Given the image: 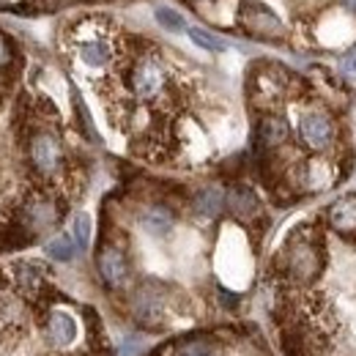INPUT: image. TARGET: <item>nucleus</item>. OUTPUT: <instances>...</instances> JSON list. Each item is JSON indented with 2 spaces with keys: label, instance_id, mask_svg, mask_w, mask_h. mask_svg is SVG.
Returning <instances> with one entry per match:
<instances>
[{
  "label": "nucleus",
  "instance_id": "obj_9",
  "mask_svg": "<svg viewBox=\"0 0 356 356\" xmlns=\"http://www.w3.org/2000/svg\"><path fill=\"white\" fill-rule=\"evenodd\" d=\"M96 271H99L102 282H104L110 291L127 288V282H129V277H132L129 258H127V252H124L118 244H102V247H99V252H96Z\"/></svg>",
  "mask_w": 356,
  "mask_h": 356
},
{
  "label": "nucleus",
  "instance_id": "obj_16",
  "mask_svg": "<svg viewBox=\"0 0 356 356\" xmlns=\"http://www.w3.org/2000/svg\"><path fill=\"white\" fill-rule=\"evenodd\" d=\"M356 33V25H354V17L351 14H346L343 8H337V11H332L326 19H323V25H321V42H326V44H348L351 39H354Z\"/></svg>",
  "mask_w": 356,
  "mask_h": 356
},
{
  "label": "nucleus",
  "instance_id": "obj_4",
  "mask_svg": "<svg viewBox=\"0 0 356 356\" xmlns=\"http://www.w3.org/2000/svg\"><path fill=\"white\" fill-rule=\"evenodd\" d=\"M28 162L39 178H55L66 168V154L60 137L49 129H36L28 134Z\"/></svg>",
  "mask_w": 356,
  "mask_h": 356
},
{
  "label": "nucleus",
  "instance_id": "obj_26",
  "mask_svg": "<svg viewBox=\"0 0 356 356\" xmlns=\"http://www.w3.org/2000/svg\"><path fill=\"white\" fill-rule=\"evenodd\" d=\"M77 0H33L36 8L42 11H58V8H66V6H74Z\"/></svg>",
  "mask_w": 356,
  "mask_h": 356
},
{
  "label": "nucleus",
  "instance_id": "obj_18",
  "mask_svg": "<svg viewBox=\"0 0 356 356\" xmlns=\"http://www.w3.org/2000/svg\"><path fill=\"white\" fill-rule=\"evenodd\" d=\"M173 225H176V214L168 206H162V203H154V206H148V209L140 211V227L148 236L162 238V236H168L173 230Z\"/></svg>",
  "mask_w": 356,
  "mask_h": 356
},
{
  "label": "nucleus",
  "instance_id": "obj_1",
  "mask_svg": "<svg viewBox=\"0 0 356 356\" xmlns=\"http://www.w3.org/2000/svg\"><path fill=\"white\" fill-rule=\"evenodd\" d=\"M326 241L318 225H299L277 255V274L285 285L305 288L323 274Z\"/></svg>",
  "mask_w": 356,
  "mask_h": 356
},
{
  "label": "nucleus",
  "instance_id": "obj_13",
  "mask_svg": "<svg viewBox=\"0 0 356 356\" xmlns=\"http://www.w3.org/2000/svg\"><path fill=\"white\" fill-rule=\"evenodd\" d=\"M291 137V127L282 115L277 113H266L261 121H258V129H255V143H258V151H274L280 145H285Z\"/></svg>",
  "mask_w": 356,
  "mask_h": 356
},
{
  "label": "nucleus",
  "instance_id": "obj_15",
  "mask_svg": "<svg viewBox=\"0 0 356 356\" xmlns=\"http://www.w3.org/2000/svg\"><path fill=\"white\" fill-rule=\"evenodd\" d=\"M44 274L47 268L36 261H17L8 268V277H11L14 288L22 291L25 296H36L44 288Z\"/></svg>",
  "mask_w": 356,
  "mask_h": 356
},
{
  "label": "nucleus",
  "instance_id": "obj_23",
  "mask_svg": "<svg viewBox=\"0 0 356 356\" xmlns=\"http://www.w3.org/2000/svg\"><path fill=\"white\" fill-rule=\"evenodd\" d=\"M154 17H156V22L168 31V33H181V31H186V22H184V17L173 11V8H168V6H159L156 11H154Z\"/></svg>",
  "mask_w": 356,
  "mask_h": 356
},
{
  "label": "nucleus",
  "instance_id": "obj_6",
  "mask_svg": "<svg viewBox=\"0 0 356 356\" xmlns=\"http://www.w3.org/2000/svg\"><path fill=\"white\" fill-rule=\"evenodd\" d=\"M291 88V74L282 69V66H271L264 63L261 69L252 72L250 77V96L264 107L271 110L277 102H282V96Z\"/></svg>",
  "mask_w": 356,
  "mask_h": 356
},
{
  "label": "nucleus",
  "instance_id": "obj_17",
  "mask_svg": "<svg viewBox=\"0 0 356 356\" xmlns=\"http://www.w3.org/2000/svg\"><path fill=\"white\" fill-rule=\"evenodd\" d=\"M189 209H192V214L195 217H200V220H214V217H220L225 209V192L220 186H200L195 195H192V200H189Z\"/></svg>",
  "mask_w": 356,
  "mask_h": 356
},
{
  "label": "nucleus",
  "instance_id": "obj_3",
  "mask_svg": "<svg viewBox=\"0 0 356 356\" xmlns=\"http://www.w3.org/2000/svg\"><path fill=\"white\" fill-rule=\"evenodd\" d=\"M63 211H66V203H63L58 195H52V192H47V189H36V192H31V195L19 203V209H17V214H14L11 220L22 225V227L31 233V238H36V236L52 230L55 225L60 222Z\"/></svg>",
  "mask_w": 356,
  "mask_h": 356
},
{
  "label": "nucleus",
  "instance_id": "obj_14",
  "mask_svg": "<svg viewBox=\"0 0 356 356\" xmlns=\"http://www.w3.org/2000/svg\"><path fill=\"white\" fill-rule=\"evenodd\" d=\"M44 332L49 346L55 348H66L77 340V321L63 310H49L44 318Z\"/></svg>",
  "mask_w": 356,
  "mask_h": 356
},
{
  "label": "nucleus",
  "instance_id": "obj_24",
  "mask_svg": "<svg viewBox=\"0 0 356 356\" xmlns=\"http://www.w3.org/2000/svg\"><path fill=\"white\" fill-rule=\"evenodd\" d=\"M14 60H17V49H14V44H11V39L0 31V72L8 69Z\"/></svg>",
  "mask_w": 356,
  "mask_h": 356
},
{
  "label": "nucleus",
  "instance_id": "obj_19",
  "mask_svg": "<svg viewBox=\"0 0 356 356\" xmlns=\"http://www.w3.org/2000/svg\"><path fill=\"white\" fill-rule=\"evenodd\" d=\"M186 36L200 47V49H206V52H225L227 49V42L220 39L217 33L206 31V28H186Z\"/></svg>",
  "mask_w": 356,
  "mask_h": 356
},
{
  "label": "nucleus",
  "instance_id": "obj_27",
  "mask_svg": "<svg viewBox=\"0 0 356 356\" xmlns=\"http://www.w3.org/2000/svg\"><path fill=\"white\" fill-rule=\"evenodd\" d=\"M340 8H343L346 14L356 17V0H340Z\"/></svg>",
  "mask_w": 356,
  "mask_h": 356
},
{
  "label": "nucleus",
  "instance_id": "obj_22",
  "mask_svg": "<svg viewBox=\"0 0 356 356\" xmlns=\"http://www.w3.org/2000/svg\"><path fill=\"white\" fill-rule=\"evenodd\" d=\"M214 354H217V343L211 337H189L178 348V356H214Z\"/></svg>",
  "mask_w": 356,
  "mask_h": 356
},
{
  "label": "nucleus",
  "instance_id": "obj_25",
  "mask_svg": "<svg viewBox=\"0 0 356 356\" xmlns=\"http://www.w3.org/2000/svg\"><path fill=\"white\" fill-rule=\"evenodd\" d=\"M340 69H343V77H348V80H356V47L351 49V52H346V58H343Z\"/></svg>",
  "mask_w": 356,
  "mask_h": 356
},
{
  "label": "nucleus",
  "instance_id": "obj_2",
  "mask_svg": "<svg viewBox=\"0 0 356 356\" xmlns=\"http://www.w3.org/2000/svg\"><path fill=\"white\" fill-rule=\"evenodd\" d=\"M127 86L137 102L154 104L162 102L170 93V72L165 60L154 52H140L132 55L129 69H127Z\"/></svg>",
  "mask_w": 356,
  "mask_h": 356
},
{
  "label": "nucleus",
  "instance_id": "obj_20",
  "mask_svg": "<svg viewBox=\"0 0 356 356\" xmlns=\"http://www.w3.org/2000/svg\"><path fill=\"white\" fill-rule=\"evenodd\" d=\"M74 252H77V244H74L72 236H55V238L47 244V255H49L52 261H60V264L72 261Z\"/></svg>",
  "mask_w": 356,
  "mask_h": 356
},
{
  "label": "nucleus",
  "instance_id": "obj_10",
  "mask_svg": "<svg viewBox=\"0 0 356 356\" xmlns=\"http://www.w3.org/2000/svg\"><path fill=\"white\" fill-rule=\"evenodd\" d=\"M225 209L241 220V222H252L261 217V197L252 186L247 184H233L227 192H225Z\"/></svg>",
  "mask_w": 356,
  "mask_h": 356
},
{
  "label": "nucleus",
  "instance_id": "obj_5",
  "mask_svg": "<svg viewBox=\"0 0 356 356\" xmlns=\"http://www.w3.org/2000/svg\"><path fill=\"white\" fill-rule=\"evenodd\" d=\"M296 134H299V145L305 151H310V154H326L340 140L337 121L326 110H307V113H302Z\"/></svg>",
  "mask_w": 356,
  "mask_h": 356
},
{
  "label": "nucleus",
  "instance_id": "obj_21",
  "mask_svg": "<svg viewBox=\"0 0 356 356\" xmlns=\"http://www.w3.org/2000/svg\"><path fill=\"white\" fill-rule=\"evenodd\" d=\"M90 230H93V225H90V217L86 211H77L74 217H72V238H74V244H77V250H86L90 244Z\"/></svg>",
  "mask_w": 356,
  "mask_h": 356
},
{
  "label": "nucleus",
  "instance_id": "obj_7",
  "mask_svg": "<svg viewBox=\"0 0 356 356\" xmlns=\"http://www.w3.org/2000/svg\"><path fill=\"white\" fill-rule=\"evenodd\" d=\"M168 310V296L159 282H143L132 296V315L134 321L145 329H159Z\"/></svg>",
  "mask_w": 356,
  "mask_h": 356
},
{
  "label": "nucleus",
  "instance_id": "obj_11",
  "mask_svg": "<svg viewBox=\"0 0 356 356\" xmlns=\"http://www.w3.org/2000/svg\"><path fill=\"white\" fill-rule=\"evenodd\" d=\"M90 33L93 36L77 39V58L90 69H107L115 60V47L107 36H102V31H90Z\"/></svg>",
  "mask_w": 356,
  "mask_h": 356
},
{
  "label": "nucleus",
  "instance_id": "obj_12",
  "mask_svg": "<svg viewBox=\"0 0 356 356\" xmlns=\"http://www.w3.org/2000/svg\"><path fill=\"white\" fill-rule=\"evenodd\" d=\"M326 225L343 238H356V195L337 197L326 209Z\"/></svg>",
  "mask_w": 356,
  "mask_h": 356
},
{
  "label": "nucleus",
  "instance_id": "obj_8",
  "mask_svg": "<svg viewBox=\"0 0 356 356\" xmlns=\"http://www.w3.org/2000/svg\"><path fill=\"white\" fill-rule=\"evenodd\" d=\"M241 28L261 39V42H282L285 39V25L282 19L264 3H244L241 6Z\"/></svg>",
  "mask_w": 356,
  "mask_h": 356
}]
</instances>
